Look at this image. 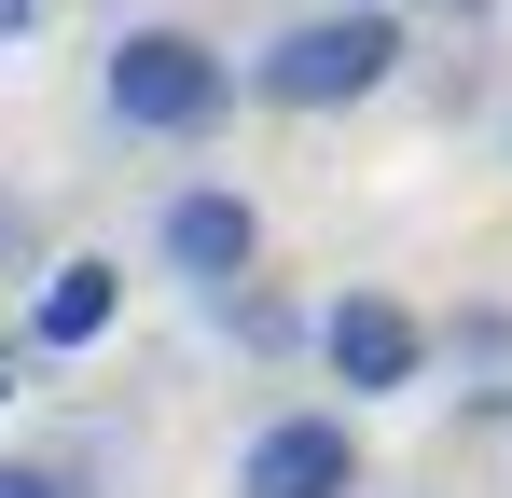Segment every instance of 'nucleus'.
<instances>
[{
    "label": "nucleus",
    "instance_id": "1",
    "mask_svg": "<svg viewBox=\"0 0 512 498\" xmlns=\"http://www.w3.org/2000/svg\"><path fill=\"white\" fill-rule=\"evenodd\" d=\"M97 111H111L125 139H222L236 56H222L208 28H180V14H139V28H111V56H97Z\"/></svg>",
    "mask_w": 512,
    "mask_h": 498
},
{
    "label": "nucleus",
    "instance_id": "2",
    "mask_svg": "<svg viewBox=\"0 0 512 498\" xmlns=\"http://www.w3.org/2000/svg\"><path fill=\"white\" fill-rule=\"evenodd\" d=\"M388 83H402V14L388 0H333V14H291L277 28L236 70V97H263V111H360Z\"/></svg>",
    "mask_w": 512,
    "mask_h": 498
},
{
    "label": "nucleus",
    "instance_id": "3",
    "mask_svg": "<svg viewBox=\"0 0 512 498\" xmlns=\"http://www.w3.org/2000/svg\"><path fill=\"white\" fill-rule=\"evenodd\" d=\"M305 346H319V374H333L346 402H402L429 374V319L402 291H333V305L305 319Z\"/></svg>",
    "mask_w": 512,
    "mask_h": 498
},
{
    "label": "nucleus",
    "instance_id": "4",
    "mask_svg": "<svg viewBox=\"0 0 512 498\" xmlns=\"http://www.w3.org/2000/svg\"><path fill=\"white\" fill-rule=\"evenodd\" d=\"M360 485H374L360 471V415H333V402H291L236 443V498H360Z\"/></svg>",
    "mask_w": 512,
    "mask_h": 498
},
{
    "label": "nucleus",
    "instance_id": "5",
    "mask_svg": "<svg viewBox=\"0 0 512 498\" xmlns=\"http://www.w3.org/2000/svg\"><path fill=\"white\" fill-rule=\"evenodd\" d=\"M153 263H167L180 291L208 305V291H236V277H263V208L236 194V180H180L167 208H153Z\"/></svg>",
    "mask_w": 512,
    "mask_h": 498
},
{
    "label": "nucleus",
    "instance_id": "6",
    "mask_svg": "<svg viewBox=\"0 0 512 498\" xmlns=\"http://www.w3.org/2000/svg\"><path fill=\"white\" fill-rule=\"evenodd\" d=\"M111 319H125V263L111 249H70V263L28 277V360H84Z\"/></svg>",
    "mask_w": 512,
    "mask_h": 498
},
{
    "label": "nucleus",
    "instance_id": "7",
    "mask_svg": "<svg viewBox=\"0 0 512 498\" xmlns=\"http://www.w3.org/2000/svg\"><path fill=\"white\" fill-rule=\"evenodd\" d=\"M208 319L236 332L250 360H291V346H305V305H291L277 277H236V291H208Z\"/></svg>",
    "mask_w": 512,
    "mask_h": 498
},
{
    "label": "nucleus",
    "instance_id": "8",
    "mask_svg": "<svg viewBox=\"0 0 512 498\" xmlns=\"http://www.w3.org/2000/svg\"><path fill=\"white\" fill-rule=\"evenodd\" d=\"M97 457H0V498H84Z\"/></svg>",
    "mask_w": 512,
    "mask_h": 498
},
{
    "label": "nucleus",
    "instance_id": "9",
    "mask_svg": "<svg viewBox=\"0 0 512 498\" xmlns=\"http://www.w3.org/2000/svg\"><path fill=\"white\" fill-rule=\"evenodd\" d=\"M42 14H56V0H0V56H14V42H42Z\"/></svg>",
    "mask_w": 512,
    "mask_h": 498
},
{
    "label": "nucleus",
    "instance_id": "10",
    "mask_svg": "<svg viewBox=\"0 0 512 498\" xmlns=\"http://www.w3.org/2000/svg\"><path fill=\"white\" fill-rule=\"evenodd\" d=\"M416 14H443V28H485V14H499V0H416Z\"/></svg>",
    "mask_w": 512,
    "mask_h": 498
},
{
    "label": "nucleus",
    "instance_id": "11",
    "mask_svg": "<svg viewBox=\"0 0 512 498\" xmlns=\"http://www.w3.org/2000/svg\"><path fill=\"white\" fill-rule=\"evenodd\" d=\"M0 415H14V346H0Z\"/></svg>",
    "mask_w": 512,
    "mask_h": 498
}]
</instances>
